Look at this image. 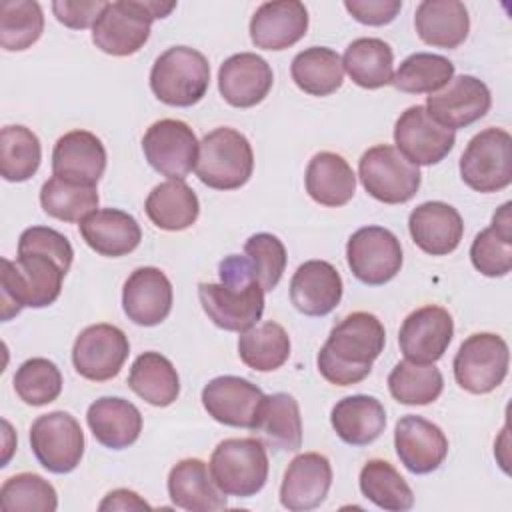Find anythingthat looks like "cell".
Returning a JSON list of instances; mask_svg holds the SVG:
<instances>
[{"instance_id": "cell-41", "label": "cell", "mask_w": 512, "mask_h": 512, "mask_svg": "<svg viewBox=\"0 0 512 512\" xmlns=\"http://www.w3.org/2000/svg\"><path fill=\"white\" fill-rule=\"evenodd\" d=\"M444 378L434 364H420L412 360L398 362L388 374V390L400 404L424 406L442 394Z\"/></svg>"}, {"instance_id": "cell-6", "label": "cell", "mask_w": 512, "mask_h": 512, "mask_svg": "<svg viewBox=\"0 0 512 512\" xmlns=\"http://www.w3.org/2000/svg\"><path fill=\"white\" fill-rule=\"evenodd\" d=\"M208 86L210 64L202 52L190 46H172L152 64L150 88L168 106H192L204 98Z\"/></svg>"}, {"instance_id": "cell-37", "label": "cell", "mask_w": 512, "mask_h": 512, "mask_svg": "<svg viewBox=\"0 0 512 512\" xmlns=\"http://www.w3.org/2000/svg\"><path fill=\"white\" fill-rule=\"evenodd\" d=\"M392 64V48L380 38H358L350 42L342 58V66L350 80L366 90L392 84Z\"/></svg>"}, {"instance_id": "cell-38", "label": "cell", "mask_w": 512, "mask_h": 512, "mask_svg": "<svg viewBox=\"0 0 512 512\" xmlns=\"http://www.w3.org/2000/svg\"><path fill=\"white\" fill-rule=\"evenodd\" d=\"M290 74L294 84L310 96H328L344 82V66L338 52L326 46H312L298 52Z\"/></svg>"}, {"instance_id": "cell-3", "label": "cell", "mask_w": 512, "mask_h": 512, "mask_svg": "<svg viewBox=\"0 0 512 512\" xmlns=\"http://www.w3.org/2000/svg\"><path fill=\"white\" fill-rule=\"evenodd\" d=\"M66 272L42 254H18L16 260L2 258L0 304L2 320H10L22 308L50 306L62 292Z\"/></svg>"}, {"instance_id": "cell-40", "label": "cell", "mask_w": 512, "mask_h": 512, "mask_svg": "<svg viewBox=\"0 0 512 512\" xmlns=\"http://www.w3.org/2000/svg\"><path fill=\"white\" fill-rule=\"evenodd\" d=\"M360 490L364 498L382 510L404 512L414 504V494L400 472L386 460H368L360 470Z\"/></svg>"}, {"instance_id": "cell-50", "label": "cell", "mask_w": 512, "mask_h": 512, "mask_svg": "<svg viewBox=\"0 0 512 512\" xmlns=\"http://www.w3.org/2000/svg\"><path fill=\"white\" fill-rule=\"evenodd\" d=\"M106 2L102 0H56L52 2V12L56 20L72 30H84L94 26Z\"/></svg>"}, {"instance_id": "cell-51", "label": "cell", "mask_w": 512, "mask_h": 512, "mask_svg": "<svg viewBox=\"0 0 512 512\" xmlns=\"http://www.w3.org/2000/svg\"><path fill=\"white\" fill-rule=\"evenodd\" d=\"M344 8L360 24L384 26L398 16L402 2L400 0H346Z\"/></svg>"}, {"instance_id": "cell-11", "label": "cell", "mask_w": 512, "mask_h": 512, "mask_svg": "<svg viewBox=\"0 0 512 512\" xmlns=\"http://www.w3.org/2000/svg\"><path fill=\"white\" fill-rule=\"evenodd\" d=\"M30 446L42 468L52 474H68L82 460L84 432L72 414L54 410L32 422Z\"/></svg>"}, {"instance_id": "cell-47", "label": "cell", "mask_w": 512, "mask_h": 512, "mask_svg": "<svg viewBox=\"0 0 512 512\" xmlns=\"http://www.w3.org/2000/svg\"><path fill=\"white\" fill-rule=\"evenodd\" d=\"M14 390L28 406L54 402L62 392V374L48 358H30L14 374Z\"/></svg>"}, {"instance_id": "cell-25", "label": "cell", "mask_w": 512, "mask_h": 512, "mask_svg": "<svg viewBox=\"0 0 512 512\" xmlns=\"http://www.w3.org/2000/svg\"><path fill=\"white\" fill-rule=\"evenodd\" d=\"M408 230L422 252L430 256H446L458 248L464 234V222L454 206L432 200L410 212Z\"/></svg>"}, {"instance_id": "cell-4", "label": "cell", "mask_w": 512, "mask_h": 512, "mask_svg": "<svg viewBox=\"0 0 512 512\" xmlns=\"http://www.w3.org/2000/svg\"><path fill=\"white\" fill-rule=\"evenodd\" d=\"M176 2L158 0H120L106 2V8L92 26V42L106 54L130 56L150 38L156 18H166Z\"/></svg>"}, {"instance_id": "cell-8", "label": "cell", "mask_w": 512, "mask_h": 512, "mask_svg": "<svg viewBox=\"0 0 512 512\" xmlns=\"http://www.w3.org/2000/svg\"><path fill=\"white\" fill-rule=\"evenodd\" d=\"M358 176L364 190L384 204H404L420 188L422 174L394 146L378 144L368 148L358 162Z\"/></svg>"}, {"instance_id": "cell-23", "label": "cell", "mask_w": 512, "mask_h": 512, "mask_svg": "<svg viewBox=\"0 0 512 512\" xmlns=\"http://www.w3.org/2000/svg\"><path fill=\"white\" fill-rule=\"evenodd\" d=\"M106 170V148L88 130H72L60 136L52 150V172L58 178L96 186Z\"/></svg>"}, {"instance_id": "cell-49", "label": "cell", "mask_w": 512, "mask_h": 512, "mask_svg": "<svg viewBox=\"0 0 512 512\" xmlns=\"http://www.w3.org/2000/svg\"><path fill=\"white\" fill-rule=\"evenodd\" d=\"M18 254H42L56 260L64 272L70 270L74 250L68 238L48 226H30L20 234Z\"/></svg>"}, {"instance_id": "cell-20", "label": "cell", "mask_w": 512, "mask_h": 512, "mask_svg": "<svg viewBox=\"0 0 512 512\" xmlns=\"http://www.w3.org/2000/svg\"><path fill=\"white\" fill-rule=\"evenodd\" d=\"M172 284L168 276L154 266L136 268L124 282L122 308L138 326H156L172 310Z\"/></svg>"}, {"instance_id": "cell-46", "label": "cell", "mask_w": 512, "mask_h": 512, "mask_svg": "<svg viewBox=\"0 0 512 512\" xmlns=\"http://www.w3.org/2000/svg\"><path fill=\"white\" fill-rule=\"evenodd\" d=\"M0 506L6 512L36 510L54 512L58 508V494L54 486L34 472L10 476L0 488Z\"/></svg>"}, {"instance_id": "cell-14", "label": "cell", "mask_w": 512, "mask_h": 512, "mask_svg": "<svg viewBox=\"0 0 512 512\" xmlns=\"http://www.w3.org/2000/svg\"><path fill=\"white\" fill-rule=\"evenodd\" d=\"M128 354V336L112 324H92L84 328L72 346L76 372L92 382H106L118 376Z\"/></svg>"}, {"instance_id": "cell-28", "label": "cell", "mask_w": 512, "mask_h": 512, "mask_svg": "<svg viewBox=\"0 0 512 512\" xmlns=\"http://www.w3.org/2000/svg\"><path fill=\"white\" fill-rule=\"evenodd\" d=\"M168 496L174 506L190 512H216L228 506L226 494L210 476V468L198 458H184L172 466Z\"/></svg>"}, {"instance_id": "cell-19", "label": "cell", "mask_w": 512, "mask_h": 512, "mask_svg": "<svg viewBox=\"0 0 512 512\" xmlns=\"http://www.w3.org/2000/svg\"><path fill=\"white\" fill-rule=\"evenodd\" d=\"M394 446L400 462L412 474L434 472L448 454V438L434 422L408 414L396 422Z\"/></svg>"}, {"instance_id": "cell-39", "label": "cell", "mask_w": 512, "mask_h": 512, "mask_svg": "<svg viewBox=\"0 0 512 512\" xmlns=\"http://www.w3.org/2000/svg\"><path fill=\"white\" fill-rule=\"evenodd\" d=\"M238 356L252 370H278L290 356V336L278 322H262L240 332Z\"/></svg>"}, {"instance_id": "cell-30", "label": "cell", "mask_w": 512, "mask_h": 512, "mask_svg": "<svg viewBox=\"0 0 512 512\" xmlns=\"http://www.w3.org/2000/svg\"><path fill=\"white\" fill-rule=\"evenodd\" d=\"M330 422L342 442L350 446H366L384 432L386 410L374 396L354 394L334 404Z\"/></svg>"}, {"instance_id": "cell-45", "label": "cell", "mask_w": 512, "mask_h": 512, "mask_svg": "<svg viewBox=\"0 0 512 512\" xmlns=\"http://www.w3.org/2000/svg\"><path fill=\"white\" fill-rule=\"evenodd\" d=\"M44 30V14L34 0H4L0 4V44L18 52L30 48Z\"/></svg>"}, {"instance_id": "cell-2", "label": "cell", "mask_w": 512, "mask_h": 512, "mask_svg": "<svg viewBox=\"0 0 512 512\" xmlns=\"http://www.w3.org/2000/svg\"><path fill=\"white\" fill-rule=\"evenodd\" d=\"M220 284L200 282L198 298L206 316L222 330L246 332L264 312V290L246 256L230 254L218 264Z\"/></svg>"}, {"instance_id": "cell-17", "label": "cell", "mask_w": 512, "mask_h": 512, "mask_svg": "<svg viewBox=\"0 0 512 512\" xmlns=\"http://www.w3.org/2000/svg\"><path fill=\"white\" fill-rule=\"evenodd\" d=\"M492 106L488 86L476 76H456L444 90L434 92L426 98V112L444 128L458 130L474 124Z\"/></svg>"}, {"instance_id": "cell-27", "label": "cell", "mask_w": 512, "mask_h": 512, "mask_svg": "<svg viewBox=\"0 0 512 512\" xmlns=\"http://www.w3.org/2000/svg\"><path fill=\"white\" fill-rule=\"evenodd\" d=\"M84 242L100 256L118 258L138 248L142 230L136 218L118 208L94 210L80 222Z\"/></svg>"}, {"instance_id": "cell-16", "label": "cell", "mask_w": 512, "mask_h": 512, "mask_svg": "<svg viewBox=\"0 0 512 512\" xmlns=\"http://www.w3.org/2000/svg\"><path fill=\"white\" fill-rule=\"evenodd\" d=\"M454 336V320L442 306L428 304L410 312L398 332L400 352L406 360L434 364L444 356Z\"/></svg>"}, {"instance_id": "cell-5", "label": "cell", "mask_w": 512, "mask_h": 512, "mask_svg": "<svg viewBox=\"0 0 512 512\" xmlns=\"http://www.w3.org/2000/svg\"><path fill=\"white\" fill-rule=\"evenodd\" d=\"M196 176L214 190L244 186L254 170V152L248 138L234 128H216L198 144Z\"/></svg>"}, {"instance_id": "cell-13", "label": "cell", "mask_w": 512, "mask_h": 512, "mask_svg": "<svg viewBox=\"0 0 512 512\" xmlns=\"http://www.w3.org/2000/svg\"><path fill=\"white\" fill-rule=\"evenodd\" d=\"M198 144L192 128L174 118L154 122L142 138L148 164L170 180H184L192 172L198 160Z\"/></svg>"}, {"instance_id": "cell-26", "label": "cell", "mask_w": 512, "mask_h": 512, "mask_svg": "<svg viewBox=\"0 0 512 512\" xmlns=\"http://www.w3.org/2000/svg\"><path fill=\"white\" fill-rule=\"evenodd\" d=\"M290 300L306 316H326L342 300V278L326 260L300 264L290 280Z\"/></svg>"}, {"instance_id": "cell-48", "label": "cell", "mask_w": 512, "mask_h": 512, "mask_svg": "<svg viewBox=\"0 0 512 512\" xmlns=\"http://www.w3.org/2000/svg\"><path fill=\"white\" fill-rule=\"evenodd\" d=\"M244 254L262 290H274L286 268V248L282 240L274 234L258 232L246 240Z\"/></svg>"}, {"instance_id": "cell-24", "label": "cell", "mask_w": 512, "mask_h": 512, "mask_svg": "<svg viewBox=\"0 0 512 512\" xmlns=\"http://www.w3.org/2000/svg\"><path fill=\"white\" fill-rule=\"evenodd\" d=\"M308 10L298 0L264 2L250 20V38L262 50H286L304 38Z\"/></svg>"}, {"instance_id": "cell-34", "label": "cell", "mask_w": 512, "mask_h": 512, "mask_svg": "<svg viewBox=\"0 0 512 512\" xmlns=\"http://www.w3.org/2000/svg\"><path fill=\"white\" fill-rule=\"evenodd\" d=\"M144 210L154 226L168 232L190 228L198 214L200 202L196 192L184 180H168L152 188Z\"/></svg>"}, {"instance_id": "cell-31", "label": "cell", "mask_w": 512, "mask_h": 512, "mask_svg": "<svg viewBox=\"0 0 512 512\" xmlns=\"http://www.w3.org/2000/svg\"><path fill=\"white\" fill-rule=\"evenodd\" d=\"M414 26L422 42L450 50L466 40L470 16L458 0H424L416 8Z\"/></svg>"}, {"instance_id": "cell-18", "label": "cell", "mask_w": 512, "mask_h": 512, "mask_svg": "<svg viewBox=\"0 0 512 512\" xmlns=\"http://www.w3.org/2000/svg\"><path fill=\"white\" fill-rule=\"evenodd\" d=\"M262 400V390L240 376H218L202 388L204 410L224 426L252 430Z\"/></svg>"}, {"instance_id": "cell-21", "label": "cell", "mask_w": 512, "mask_h": 512, "mask_svg": "<svg viewBox=\"0 0 512 512\" xmlns=\"http://www.w3.org/2000/svg\"><path fill=\"white\" fill-rule=\"evenodd\" d=\"M332 486V466L324 454H298L286 468L280 486V504L292 512L318 508Z\"/></svg>"}, {"instance_id": "cell-32", "label": "cell", "mask_w": 512, "mask_h": 512, "mask_svg": "<svg viewBox=\"0 0 512 512\" xmlns=\"http://www.w3.org/2000/svg\"><path fill=\"white\" fill-rule=\"evenodd\" d=\"M252 430L272 450H298L302 444V418L294 396L286 392L264 396Z\"/></svg>"}, {"instance_id": "cell-7", "label": "cell", "mask_w": 512, "mask_h": 512, "mask_svg": "<svg viewBox=\"0 0 512 512\" xmlns=\"http://www.w3.org/2000/svg\"><path fill=\"white\" fill-rule=\"evenodd\" d=\"M210 476L226 496L250 498L268 480V454L260 438H226L210 456Z\"/></svg>"}, {"instance_id": "cell-33", "label": "cell", "mask_w": 512, "mask_h": 512, "mask_svg": "<svg viewBox=\"0 0 512 512\" xmlns=\"http://www.w3.org/2000/svg\"><path fill=\"white\" fill-rule=\"evenodd\" d=\"M306 192L322 206L338 208L352 200L356 192V174L336 152H318L306 168Z\"/></svg>"}, {"instance_id": "cell-1", "label": "cell", "mask_w": 512, "mask_h": 512, "mask_svg": "<svg viewBox=\"0 0 512 512\" xmlns=\"http://www.w3.org/2000/svg\"><path fill=\"white\" fill-rule=\"evenodd\" d=\"M384 344L382 322L370 312H352L330 330L316 358L318 372L336 386L358 384L370 374Z\"/></svg>"}, {"instance_id": "cell-52", "label": "cell", "mask_w": 512, "mask_h": 512, "mask_svg": "<svg viewBox=\"0 0 512 512\" xmlns=\"http://www.w3.org/2000/svg\"><path fill=\"white\" fill-rule=\"evenodd\" d=\"M98 508L100 510H144V508H150V504L146 500H142L136 492L118 488V490L108 492Z\"/></svg>"}, {"instance_id": "cell-36", "label": "cell", "mask_w": 512, "mask_h": 512, "mask_svg": "<svg viewBox=\"0 0 512 512\" xmlns=\"http://www.w3.org/2000/svg\"><path fill=\"white\" fill-rule=\"evenodd\" d=\"M128 386L144 402L164 408L180 394V378L174 364L160 352L140 354L128 374Z\"/></svg>"}, {"instance_id": "cell-9", "label": "cell", "mask_w": 512, "mask_h": 512, "mask_svg": "<svg viewBox=\"0 0 512 512\" xmlns=\"http://www.w3.org/2000/svg\"><path fill=\"white\" fill-rule=\"evenodd\" d=\"M460 176L476 192H498L512 182V136L502 128L478 132L460 156Z\"/></svg>"}, {"instance_id": "cell-44", "label": "cell", "mask_w": 512, "mask_h": 512, "mask_svg": "<svg viewBox=\"0 0 512 512\" xmlns=\"http://www.w3.org/2000/svg\"><path fill=\"white\" fill-rule=\"evenodd\" d=\"M454 76V64L440 54L416 52L398 66L392 84L406 94H434Z\"/></svg>"}, {"instance_id": "cell-10", "label": "cell", "mask_w": 512, "mask_h": 512, "mask_svg": "<svg viewBox=\"0 0 512 512\" xmlns=\"http://www.w3.org/2000/svg\"><path fill=\"white\" fill-rule=\"evenodd\" d=\"M508 364L510 352L506 340L492 332H478L460 344L452 368L462 390L488 394L504 382Z\"/></svg>"}, {"instance_id": "cell-12", "label": "cell", "mask_w": 512, "mask_h": 512, "mask_svg": "<svg viewBox=\"0 0 512 512\" xmlns=\"http://www.w3.org/2000/svg\"><path fill=\"white\" fill-rule=\"evenodd\" d=\"M346 260L360 282L380 286L400 272L402 246L388 228L364 226L348 238Z\"/></svg>"}, {"instance_id": "cell-22", "label": "cell", "mask_w": 512, "mask_h": 512, "mask_svg": "<svg viewBox=\"0 0 512 512\" xmlns=\"http://www.w3.org/2000/svg\"><path fill=\"white\" fill-rule=\"evenodd\" d=\"M272 82L270 64L254 52H240L226 58L218 70V90L234 108L260 104L268 96Z\"/></svg>"}, {"instance_id": "cell-15", "label": "cell", "mask_w": 512, "mask_h": 512, "mask_svg": "<svg viewBox=\"0 0 512 512\" xmlns=\"http://www.w3.org/2000/svg\"><path fill=\"white\" fill-rule=\"evenodd\" d=\"M396 150L416 166H432L454 148L456 134L438 124L424 106L406 108L394 124Z\"/></svg>"}, {"instance_id": "cell-42", "label": "cell", "mask_w": 512, "mask_h": 512, "mask_svg": "<svg viewBox=\"0 0 512 512\" xmlns=\"http://www.w3.org/2000/svg\"><path fill=\"white\" fill-rule=\"evenodd\" d=\"M42 210L62 222H82L98 208L96 186L76 184L58 176L46 180L40 188Z\"/></svg>"}, {"instance_id": "cell-29", "label": "cell", "mask_w": 512, "mask_h": 512, "mask_svg": "<svg viewBox=\"0 0 512 512\" xmlns=\"http://www.w3.org/2000/svg\"><path fill=\"white\" fill-rule=\"evenodd\" d=\"M86 422L94 438L112 450L132 446L142 432L140 410L118 396H102L88 406Z\"/></svg>"}, {"instance_id": "cell-35", "label": "cell", "mask_w": 512, "mask_h": 512, "mask_svg": "<svg viewBox=\"0 0 512 512\" xmlns=\"http://www.w3.org/2000/svg\"><path fill=\"white\" fill-rule=\"evenodd\" d=\"M510 202H504L492 218V224L476 234L470 246L474 268L490 278L506 276L512 270V218Z\"/></svg>"}, {"instance_id": "cell-43", "label": "cell", "mask_w": 512, "mask_h": 512, "mask_svg": "<svg viewBox=\"0 0 512 512\" xmlns=\"http://www.w3.org/2000/svg\"><path fill=\"white\" fill-rule=\"evenodd\" d=\"M42 160L38 136L26 126H4L0 132V174L8 182L32 178Z\"/></svg>"}]
</instances>
